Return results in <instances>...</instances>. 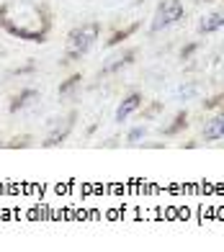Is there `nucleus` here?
I'll return each mask as SVG.
<instances>
[{"instance_id": "obj_1", "label": "nucleus", "mask_w": 224, "mask_h": 252, "mask_svg": "<svg viewBox=\"0 0 224 252\" xmlns=\"http://www.w3.org/2000/svg\"><path fill=\"white\" fill-rule=\"evenodd\" d=\"M0 26L26 41H44L49 31L47 10L29 0H8L0 5Z\"/></svg>"}, {"instance_id": "obj_2", "label": "nucleus", "mask_w": 224, "mask_h": 252, "mask_svg": "<svg viewBox=\"0 0 224 252\" xmlns=\"http://www.w3.org/2000/svg\"><path fill=\"white\" fill-rule=\"evenodd\" d=\"M98 36H100V26L96 24V21L72 29L70 33H67V41H64L67 57H70V60H77V57H83L85 52H91V47L96 44Z\"/></svg>"}, {"instance_id": "obj_3", "label": "nucleus", "mask_w": 224, "mask_h": 252, "mask_svg": "<svg viewBox=\"0 0 224 252\" xmlns=\"http://www.w3.org/2000/svg\"><path fill=\"white\" fill-rule=\"evenodd\" d=\"M181 18H183V3H181V0H162V3L155 8V13H152L150 31L160 33L165 29H170L173 24H178Z\"/></svg>"}, {"instance_id": "obj_4", "label": "nucleus", "mask_w": 224, "mask_h": 252, "mask_svg": "<svg viewBox=\"0 0 224 252\" xmlns=\"http://www.w3.org/2000/svg\"><path fill=\"white\" fill-rule=\"evenodd\" d=\"M72 124H75V113L64 116V119H62V124H54V129L47 134V139H44V147H57V144H62V142H64V136L70 134Z\"/></svg>"}, {"instance_id": "obj_5", "label": "nucleus", "mask_w": 224, "mask_h": 252, "mask_svg": "<svg viewBox=\"0 0 224 252\" xmlns=\"http://www.w3.org/2000/svg\"><path fill=\"white\" fill-rule=\"evenodd\" d=\"M204 139H206V142H219V139H224V111L214 113V116L206 121V126H204Z\"/></svg>"}, {"instance_id": "obj_6", "label": "nucleus", "mask_w": 224, "mask_h": 252, "mask_svg": "<svg viewBox=\"0 0 224 252\" xmlns=\"http://www.w3.org/2000/svg\"><path fill=\"white\" fill-rule=\"evenodd\" d=\"M224 26V10H211L204 18L198 21V31L201 33H214Z\"/></svg>"}, {"instance_id": "obj_7", "label": "nucleus", "mask_w": 224, "mask_h": 252, "mask_svg": "<svg viewBox=\"0 0 224 252\" xmlns=\"http://www.w3.org/2000/svg\"><path fill=\"white\" fill-rule=\"evenodd\" d=\"M139 106H142V95H139V93H131L129 98L121 100V106L116 108V121H127Z\"/></svg>"}, {"instance_id": "obj_8", "label": "nucleus", "mask_w": 224, "mask_h": 252, "mask_svg": "<svg viewBox=\"0 0 224 252\" xmlns=\"http://www.w3.org/2000/svg\"><path fill=\"white\" fill-rule=\"evenodd\" d=\"M31 98H36V90H24L21 95L13 98V103H10V111H13V113L21 111L24 106H29V103H31Z\"/></svg>"}, {"instance_id": "obj_9", "label": "nucleus", "mask_w": 224, "mask_h": 252, "mask_svg": "<svg viewBox=\"0 0 224 252\" xmlns=\"http://www.w3.org/2000/svg\"><path fill=\"white\" fill-rule=\"evenodd\" d=\"M144 134H147V131H144V129H134V131L129 134V142H131V144H137V142L142 139V136H144Z\"/></svg>"}]
</instances>
